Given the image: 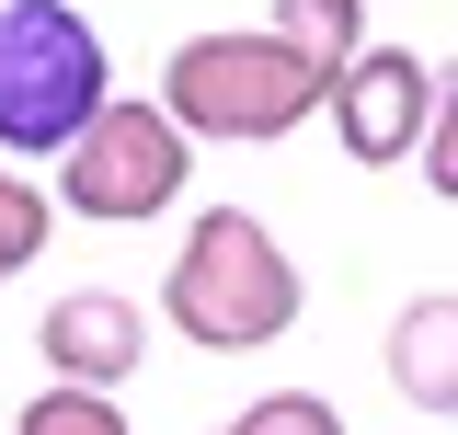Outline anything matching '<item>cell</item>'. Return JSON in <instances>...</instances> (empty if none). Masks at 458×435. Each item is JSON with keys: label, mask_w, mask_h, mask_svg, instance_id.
Masks as SVG:
<instances>
[{"label": "cell", "mask_w": 458, "mask_h": 435, "mask_svg": "<svg viewBox=\"0 0 458 435\" xmlns=\"http://www.w3.org/2000/svg\"><path fill=\"white\" fill-rule=\"evenodd\" d=\"M412 161H424V183L458 207V81L436 92V126H424V149H412Z\"/></svg>", "instance_id": "cell-12"}, {"label": "cell", "mask_w": 458, "mask_h": 435, "mask_svg": "<svg viewBox=\"0 0 458 435\" xmlns=\"http://www.w3.org/2000/svg\"><path fill=\"white\" fill-rule=\"evenodd\" d=\"M298 264H286V241L264 229L252 207H207L183 229V252L161 275V321L195 344V355H264L286 321H298Z\"/></svg>", "instance_id": "cell-1"}, {"label": "cell", "mask_w": 458, "mask_h": 435, "mask_svg": "<svg viewBox=\"0 0 458 435\" xmlns=\"http://www.w3.org/2000/svg\"><path fill=\"white\" fill-rule=\"evenodd\" d=\"M114 104V57L69 0H0V161H57Z\"/></svg>", "instance_id": "cell-2"}, {"label": "cell", "mask_w": 458, "mask_h": 435, "mask_svg": "<svg viewBox=\"0 0 458 435\" xmlns=\"http://www.w3.org/2000/svg\"><path fill=\"white\" fill-rule=\"evenodd\" d=\"M218 435H344V413L321 401V389H264L252 413H229Z\"/></svg>", "instance_id": "cell-11"}, {"label": "cell", "mask_w": 458, "mask_h": 435, "mask_svg": "<svg viewBox=\"0 0 458 435\" xmlns=\"http://www.w3.org/2000/svg\"><path fill=\"white\" fill-rule=\"evenodd\" d=\"M390 389L412 401V413H458V298L436 286V298H412L390 321Z\"/></svg>", "instance_id": "cell-7"}, {"label": "cell", "mask_w": 458, "mask_h": 435, "mask_svg": "<svg viewBox=\"0 0 458 435\" xmlns=\"http://www.w3.org/2000/svg\"><path fill=\"white\" fill-rule=\"evenodd\" d=\"M321 69L286 47L276 23H241V35H183L161 57V115L183 138H298L321 115Z\"/></svg>", "instance_id": "cell-3"}, {"label": "cell", "mask_w": 458, "mask_h": 435, "mask_svg": "<svg viewBox=\"0 0 458 435\" xmlns=\"http://www.w3.org/2000/svg\"><path fill=\"white\" fill-rule=\"evenodd\" d=\"M12 435H126V413H114V389H69V379H47L23 413H12Z\"/></svg>", "instance_id": "cell-10"}, {"label": "cell", "mask_w": 458, "mask_h": 435, "mask_svg": "<svg viewBox=\"0 0 458 435\" xmlns=\"http://www.w3.org/2000/svg\"><path fill=\"white\" fill-rule=\"evenodd\" d=\"M436 69L412 47H355L333 69V92H321V115H333V138H344V161H367V172H390L424 149V126H436Z\"/></svg>", "instance_id": "cell-5"}, {"label": "cell", "mask_w": 458, "mask_h": 435, "mask_svg": "<svg viewBox=\"0 0 458 435\" xmlns=\"http://www.w3.org/2000/svg\"><path fill=\"white\" fill-rule=\"evenodd\" d=\"M183 183H195V138H183L161 104H104L69 149H57V207H69V218H104V229L161 218Z\"/></svg>", "instance_id": "cell-4"}, {"label": "cell", "mask_w": 458, "mask_h": 435, "mask_svg": "<svg viewBox=\"0 0 458 435\" xmlns=\"http://www.w3.org/2000/svg\"><path fill=\"white\" fill-rule=\"evenodd\" d=\"M47 229H57V195H47V183H23V161H0V286L47 252Z\"/></svg>", "instance_id": "cell-9"}, {"label": "cell", "mask_w": 458, "mask_h": 435, "mask_svg": "<svg viewBox=\"0 0 458 435\" xmlns=\"http://www.w3.org/2000/svg\"><path fill=\"white\" fill-rule=\"evenodd\" d=\"M35 355H47V379H69V389H126L138 355H149V310H138L126 286H69L47 321H35Z\"/></svg>", "instance_id": "cell-6"}, {"label": "cell", "mask_w": 458, "mask_h": 435, "mask_svg": "<svg viewBox=\"0 0 458 435\" xmlns=\"http://www.w3.org/2000/svg\"><path fill=\"white\" fill-rule=\"evenodd\" d=\"M276 35H286L298 57H310L321 81H333L344 57L367 47V0H276Z\"/></svg>", "instance_id": "cell-8"}]
</instances>
